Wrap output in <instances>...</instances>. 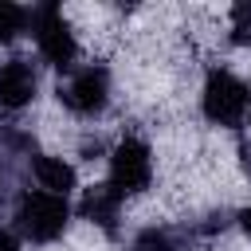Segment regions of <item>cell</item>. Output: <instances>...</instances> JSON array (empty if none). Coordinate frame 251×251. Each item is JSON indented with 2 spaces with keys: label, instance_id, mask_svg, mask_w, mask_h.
Listing matches in <instances>:
<instances>
[{
  "label": "cell",
  "instance_id": "6da1fadb",
  "mask_svg": "<svg viewBox=\"0 0 251 251\" xmlns=\"http://www.w3.org/2000/svg\"><path fill=\"white\" fill-rule=\"evenodd\" d=\"M31 35H35V51L47 67L55 71H75L78 59V35L71 27V20L63 16L59 4H39L31 8Z\"/></svg>",
  "mask_w": 251,
  "mask_h": 251
},
{
  "label": "cell",
  "instance_id": "7a4b0ae2",
  "mask_svg": "<svg viewBox=\"0 0 251 251\" xmlns=\"http://www.w3.org/2000/svg\"><path fill=\"white\" fill-rule=\"evenodd\" d=\"M67 220H71V204L43 188H27L16 200V227L31 243H55L67 231Z\"/></svg>",
  "mask_w": 251,
  "mask_h": 251
},
{
  "label": "cell",
  "instance_id": "3957f363",
  "mask_svg": "<svg viewBox=\"0 0 251 251\" xmlns=\"http://www.w3.org/2000/svg\"><path fill=\"white\" fill-rule=\"evenodd\" d=\"M200 110L212 126L235 129L247 118V82L239 75H231L227 67H212L204 86H200Z\"/></svg>",
  "mask_w": 251,
  "mask_h": 251
},
{
  "label": "cell",
  "instance_id": "277c9868",
  "mask_svg": "<svg viewBox=\"0 0 251 251\" xmlns=\"http://www.w3.org/2000/svg\"><path fill=\"white\" fill-rule=\"evenodd\" d=\"M106 184L126 200V196H141L153 184V149L149 141H141L137 133H126L114 149H110V176Z\"/></svg>",
  "mask_w": 251,
  "mask_h": 251
},
{
  "label": "cell",
  "instance_id": "5b68a950",
  "mask_svg": "<svg viewBox=\"0 0 251 251\" xmlns=\"http://www.w3.org/2000/svg\"><path fill=\"white\" fill-rule=\"evenodd\" d=\"M59 102L78 118L102 114L110 102V71L102 63H86V67L71 71V78L59 86Z\"/></svg>",
  "mask_w": 251,
  "mask_h": 251
},
{
  "label": "cell",
  "instance_id": "8992f818",
  "mask_svg": "<svg viewBox=\"0 0 251 251\" xmlns=\"http://www.w3.org/2000/svg\"><path fill=\"white\" fill-rule=\"evenodd\" d=\"M35 90H39V71L31 59L12 55L8 63H0V110L8 114L27 110L35 102Z\"/></svg>",
  "mask_w": 251,
  "mask_h": 251
},
{
  "label": "cell",
  "instance_id": "52a82bcc",
  "mask_svg": "<svg viewBox=\"0 0 251 251\" xmlns=\"http://www.w3.org/2000/svg\"><path fill=\"white\" fill-rule=\"evenodd\" d=\"M31 176H35V184H39L43 192L63 196V200L78 188V173H75V165L63 161V157H51V153H39V157L31 161Z\"/></svg>",
  "mask_w": 251,
  "mask_h": 251
},
{
  "label": "cell",
  "instance_id": "ba28073f",
  "mask_svg": "<svg viewBox=\"0 0 251 251\" xmlns=\"http://www.w3.org/2000/svg\"><path fill=\"white\" fill-rule=\"evenodd\" d=\"M118 212H122V196H118L110 184L86 188V196H82V216H86L90 224H98L102 231H114V227H118Z\"/></svg>",
  "mask_w": 251,
  "mask_h": 251
},
{
  "label": "cell",
  "instance_id": "9c48e42d",
  "mask_svg": "<svg viewBox=\"0 0 251 251\" xmlns=\"http://www.w3.org/2000/svg\"><path fill=\"white\" fill-rule=\"evenodd\" d=\"M27 24H31V12L24 4L0 0V43H12L20 31H27Z\"/></svg>",
  "mask_w": 251,
  "mask_h": 251
},
{
  "label": "cell",
  "instance_id": "30bf717a",
  "mask_svg": "<svg viewBox=\"0 0 251 251\" xmlns=\"http://www.w3.org/2000/svg\"><path fill=\"white\" fill-rule=\"evenodd\" d=\"M129 251H180V243L173 239L169 227L149 224V227H141V231L133 235V247H129Z\"/></svg>",
  "mask_w": 251,
  "mask_h": 251
},
{
  "label": "cell",
  "instance_id": "8fae6325",
  "mask_svg": "<svg viewBox=\"0 0 251 251\" xmlns=\"http://www.w3.org/2000/svg\"><path fill=\"white\" fill-rule=\"evenodd\" d=\"M227 39L235 47H251V0H243V4L231 8V31H227Z\"/></svg>",
  "mask_w": 251,
  "mask_h": 251
},
{
  "label": "cell",
  "instance_id": "7c38bea8",
  "mask_svg": "<svg viewBox=\"0 0 251 251\" xmlns=\"http://www.w3.org/2000/svg\"><path fill=\"white\" fill-rule=\"evenodd\" d=\"M0 251H20V239L12 231H4V227H0Z\"/></svg>",
  "mask_w": 251,
  "mask_h": 251
},
{
  "label": "cell",
  "instance_id": "4fadbf2b",
  "mask_svg": "<svg viewBox=\"0 0 251 251\" xmlns=\"http://www.w3.org/2000/svg\"><path fill=\"white\" fill-rule=\"evenodd\" d=\"M239 224H243V231H247V235H251V204H247V208H243V216H239Z\"/></svg>",
  "mask_w": 251,
  "mask_h": 251
},
{
  "label": "cell",
  "instance_id": "5bb4252c",
  "mask_svg": "<svg viewBox=\"0 0 251 251\" xmlns=\"http://www.w3.org/2000/svg\"><path fill=\"white\" fill-rule=\"evenodd\" d=\"M8 196V173H4V165H0V200Z\"/></svg>",
  "mask_w": 251,
  "mask_h": 251
},
{
  "label": "cell",
  "instance_id": "9a60e30c",
  "mask_svg": "<svg viewBox=\"0 0 251 251\" xmlns=\"http://www.w3.org/2000/svg\"><path fill=\"white\" fill-rule=\"evenodd\" d=\"M247 110H251V86H247Z\"/></svg>",
  "mask_w": 251,
  "mask_h": 251
}]
</instances>
